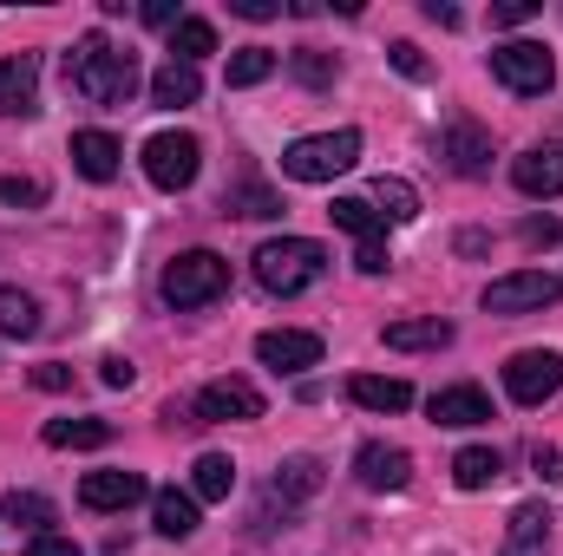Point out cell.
<instances>
[{"mask_svg": "<svg viewBox=\"0 0 563 556\" xmlns=\"http://www.w3.org/2000/svg\"><path fill=\"white\" fill-rule=\"evenodd\" d=\"M66 79H73V92L92 99V105H125V99L139 92V59H132V46H112L106 33H86V40H73V53H66Z\"/></svg>", "mask_w": 563, "mask_h": 556, "instance_id": "obj_1", "label": "cell"}, {"mask_svg": "<svg viewBox=\"0 0 563 556\" xmlns=\"http://www.w3.org/2000/svg\"><path fill=\"white\" fill-rule=\"evenodd\" d=\"M321 276H328V249L314 236H276V243L256 249V281L269 294H301V288H314Z\"/></svg>", "mask_w": 563, "mask_h": 556, "instance_id": "obj_2", "label": "cell"}, {"mask_svg": "<svg viewBox=\"0 0 563 556\" xmlns=\"http://www.w3.org/2000/svg\"><path fill=\"white\" fill-rule=\"evenodd\" d=\"M354 164H361V132H314L282 151V177H295V184H334Z\"/></svg>", "mask_w": 563, "mask_h": 556, "instance_id": "obj_3", "label": "cell"}, {"mask_svg": "<svg viewBox=\"0 0 563 556\" xmlns=\"http://www.w3.org/2000/svg\"><path fill=\"white\" fill-rule=\"evenodd\" d=\"M223 288H230V263H223L217 249H184V256L164 263V276H157V294H164L170 308H210Z\"/></svg>", "mask_w": 563, "mask_h": 556, "instance_id": "obj_4", "label": "cell"}, {"mask_svg": "<svg viewBox=\"0 0 563 556\" xmlns=\"http://www.w3.org/2000/svg\"><path fill=\"white\" fill-rule=\"evenodd\" d=\"M492 79H498L505 92H518V99H544V92L558 86V59H551V46H538V40H511V46L492 53Z\"/></svg>", "mask_w": 563, "mask_h": 556, "instance_id": "obj_5", "label": "cell"}, {"mask_svg": "<svg viewBox=\"0 0 563 556\" xmlns=\"http://www.w3.org/2000/svg\"><path fill=\"white\" fill-rule=\"evenodd\" d=\"M197 170H203V144L190 138V132H157V138H144V177L157 184V190H190L197 184Z\"/></svg>", "mask_w": 563, "mask_h": 556, "instance_id": "obj_6", "label": "cell"}, {"mask_svg": "<svg viewBox=\"0 0 563 556\" xmlns=\"http://www.w3.org/2000/svg\"><path fill=\"white\" fill-rule=\"evenodd\" d=\"M505 393H511L518 407H544V400H558L563 393V354H551V347H525V354H511V360H505Z\"/></svg>", "mask_w": 563, "mask_h": 556, "instance_id": "obj_7", "label": "cell"}, {"mask_svg": "<svg viewBox=\"0 0 563 556\" xmlns=\"http://www.w3.org/2000/svg\"><path fill=\"white\" fill-rule=\"evenodd\" d=\"M563 301V276L551 269H518V276H498L485 288V314H538V308H558Z\"/></svg>", "mask_w": 563, "mask_h": 556, "instance_id": "obj_8", "label": "cell"}, {"mask_svg": "<svg viewBox=\"0 0 563 556\" xmlns=\"http://www.w3.org/2000/svg\"><path fill=\"white\" fill-rule=\"evenodd\" d=\"M197 419H210V425H236V419H263V393H256V380H236V374H223V380H210V387L197 393Z\"/></svg>", "mask_w": 563, "mask_h": 556, "instance_id": "obj_9", "label": "cell"}, {"mask_svg": "<svg viewBox=\"0 0 563 556\" xmlns=\"http://www.w3.org/2000/svg\"><path fill=\"white\" fill-rule=\"evenodd\" d=\"M256 360L276 367V374H308V367H321V334H308V327H269L256 341Z\"/></svg>", "mask_w": 563, "mask_h": 556, "instance_id": "obj_10", "label": "cell"}, {"mask_svg": "<svg viewBox=\"0 0 563 556\" xmlns=\"http://www.w3.org/2000/svg\"><path fill=\"white\" fill-rule=\"evenodd\" d=\"M354 478H361L367 491H407L413 458H407L400 445H387V438H367V445L354 452Z\"/></svg>", "mask_w": 563, "mask_h": 556, "instance_id": "obj_11", "label": "cell"}, {"mask_svg": "<svg viewBox=\"0 0 563 556\" xmlns=\"http://www.w3.org/2000/svg\"><path fill=\"white\" fill-rule=\"evenodd\" d=\"M511 184L525 197H563V138L531 144L525 157H511Z\"/></svg>", "mask_w": 563, "mask_h": 556, "instance_id": "obj_12", "label": "cell"}, {"mask_svg": "<svg viewBox=\"0 0 563 556\" xmlns=\"http://www.w3.org/2000/svg\"><path fill=\"white\" fill-rule=\"evenodd\" d=\"M139 498H151V485L139 471H86V485H79L86 511H132Z\"/></svg>", "mask_w": 563, "mask_h": 556, "instance_id": "obj_13", "label": "cell"}, {"mask_svg": "<svg viewBox=\"0 0 563 556\" xmlns=\"http://www.w3.org/2000/svg\"><path fill=\"white\" fill-rule=\"evenodd\" d=\"M439 157H445L459 177H485V170H492V138H485L472 119H459V125L439 132Z\"/></svg>", "mask_w": 563, "mask_h": 556, "instance_id": "obj_14", "label": "cell"}, {"mask_svg": "<svg viewBox=\"0 0 563 556\" xmlns=\"http://www.w3.org/2000/svg\"><path fill=\"white\" fill-rule=\"evenodd\" d=\"M426 413H432V425L465 432V425H485V419H492V400H485V387H439V393L426 400Z\"/></svg>", "mask_w": 563, "mask_h": 556, "instance_id": "obj_15", "label": "cell"}, {"mask_svg": "<svg viewBox=\"0 0 563 556\" xmlns=\"http://www.w3.org/2000/svg\"><path fill=\"white\" fill-rule=\"evenodd\" d=\"M314 491H321V458H308V452H301V458H282L276 478H269V504H282V518H288L295 504H308Z\"/></svg>", "mask_w": 563, "mask_h": 556, "instance_id": "obj_16", "label": "cell"}, {"mask_svg": "<svg viewBox=\"0 0 563 556\" xmlns=\"http://www.w3.org/2000/svg\"><path fill=\"white\" fill-rule=\"evenodd\" d=\"M40 99V59L20 53V59H0V119H26Z\"/></svg>", "mask_w": 563, "mask_h": 556, "instance_id": "obj_17", "label": "cell"}, {"mask_svg": "<svg viewBox=\"0 0 563 556\" xmlns=\"http://www.w3.org/2000/svg\"><path fill=\"white\" fill-rule=\"evenodd\" d=\"M203 99V73L197 66H184V59H164L157 73H151V105H164V112H184V105H197Z\"/></svg>", "mask_w": 563, "mask_h": 556, "instance_id": "obj_18", "label": "cell"}, {"mask_svg": "<svg viewBox=\"0 0 563 556\" xmlns=\"http://www.w3.org/2000/svg\"><path fill=\"white\" fill-rule=\"evenodd\" d=\"M347 393H354V407H367V413H407V407H413V387L394 380V374H354Z\"/></svg>", "mask_w": 563, "mask_h": 556, "instance_id": "obj_19", "label": "cell"}, {"mask_svg": "<svg viewBox=\"0 0 563 556\" xmlns=\"http://www.w3.org/2000/svg\"><path fill=\"white\" fill-rule=\"evenodd\" d=\"M119 138L112 132H73V164H79V177H92V184H112L119 177Z\"/></svg>", "mask_w": 563, "mask_h": 556, "instance_id": "obj_20", "label": "cell"}, {"mask_svg": "<svg viewBox=\"0 0 563 556\" xmlns=\"http://www.w3.org/2000/svg\"><path fill=\"white\" fill-rule=\"evenodd\" d=\"M544 551H551V511L544 504H518L498 556H544Z\"/></svg>", "mask_w": 563, "mask_h": 556, "instance_id": "obj_21", "label": "cell"}, {"mask_svg": "<svg viewBox=\"0 0 563 556\" xmlns=\"http://www.w3.org/2000/svg\"><path fill=\"white\" fill-rule=\"evenodd\" d=\"M387 347H394V354H439V347H452V321H439V314H426V321H394V327H387Z\"/></svg>", "mask_w": 563, "mask_h": 556, "instance_id": "obj_22", "label": "cell"}, {"mask_svg": "<svg viewBox=\"0 0 563 556\" xmlns=\"http://www.w3.org/2000/svg\"><path fill=\"white\" fill-rule=\"evenodd\" d=\"M230 491H236V465H230L223 452H203V458L190 465V498H197V504H223Z\"/></svg>", "mask_w": 563, "mask_h": 556, "instance_id": "obj_23", "label": "cell"}, {"mask_svg": "<svg viewBox=\"0 0 563 556\" xmlns=\"http://www.w3.org/2000/svg\"><path fill=\"white\" fill-rule=\"evenodd\" d=\"M151 524H157V537L184 544V537L197 531V498H190V491H157V498H151Z\"/></svg>", "mask_w": 563, "mask_h": 556, "instance_id": "obj_24", "label": "cell"}, {"mask_svg": "<svg viewBox=\"0 0 563 556\" xmlns=\"http://www.w3.org/2000/svg\"><path fill=\"white\" fill-rule=\"evenodd\" d=\"M328 216H334V230H347L354 243H380V236H387V216H380L367 197H334Z\"/></svg>", "mask_w": 563, "mask_h": 556, "instance_id": "obj_25", "label": "cell"}, {"mask_svg": "<svg viewBox=\"0 0 563 556\" xmlns=\"http://www.w3.org/2000/svg\"><path fill=\"white\" fill-rule=\"evenodd\" d=\"M46 445H59V452H99V445H112V425L106 419H46Z\"/></svg>", "mask_w": 563, "mask_h": 556, "instance_id": "obj_26", "label": "cell"}, {"mask_svg": "<svg viewBox=\"0 0 563 556\" xmlns=\"http://www.w3.org/2000/svg\"><path fill=\"white\" fill-rule=\"evenodd\" d=\"M505 478V458L492 452V445H465L459 458H452V485L459 491H485V485H498Z\"/></svg>", "mask_w": 563, "mask_h": 556, "instance_id": "obj_27", "label": "cell"}, {"mask_svg": "<svg viewBox=\"0 0 563 556\" xmlns=\"http://www.w3.org/2000/svg\"><path fill=\"white\" fill-rule=\"evenodd\" d=\"M0 518H7L13 531H33V537H46V524H53L59 511H53V498H40V491H7Z\"/></svg>", "mask_w": 563, "mask_h": 556, "instance_id": "obj_28", "label": "cell"}, {"mask_svg": "<svg viewBox=\"0 0 563 556\" xmlns=\"http://www.w3.org/2000/svg\"><path fill=\"white\" fill-rule=\"evenodd\" d=\"M203 53H217V26H210V20H197V13H184V20L170 26V59L197 66Z\"/></svg>", "mask_w": 563, "mask_h": 556, "instance_id": "obj_29", "label": "cell"}, {"mask_svg": "<svg viewBox=\"0 0 563 556\" xmlns=\"http://www.w3.org/2000/svg\"><path fill=\"white\" fill-rule=\"evenodd\" d=\"M367 203H380L387 223H413V216H420V190H413L407 177H374V197H367Z\"/></svg>", "mask_w": 563, "mask_h": 556, "instance_id": "obj_30", "label": "cell"}, {"mask_svg": "<svg viewBox=\"0 0 563 556\" xmlns=\"http://www.w3.org/2000/svg\"><path fill=\"white\" fill-rule=\"evenodd\" d=\"M0 334H13V341L40 334V301L26 288H0Z\"/></svg>", "mask_w": 563, "mask_h": 556, "instance_id": "obj_31", "label": "cell"}, {"mask_svg": "<svg viewBox=\"0 0 563 556\" xmlns=\"http://www.w3.org/2000/svg\"><path fill=\"white\" fill-rule=\"evenodd\" d=\"M288 73H295L308 92H328L341 66H334V53H321V46H295V53H288Z\"/></svg>", "mask_w": 563, "mask_h": 556, "instance_id": "obj_32", "label": "cell"}, {"mask_svg": "<svg viewBox=\"0 0 563 556\" xmlns=\"http://www.w3.org/2000/svg\"><path fill=\"white\" fill-rule=\"evenodd\" d=\"M223 210H236V216H282V197L269 184H230L223 190Z\"/></svg>", "mask_w": 563, "mask_h": 556, "instance_id": "obj_33", "label": "cell"}, {"mask_svg": "<svg viewBox=\"0 0 563 556\" xmlns=\"http://www.w3.org/2000/svg\"><path fill=\"white\" fill-rule=\"evenodd\" d=\"M276 73V53L269 46H243L236 59H230V86H263Z\"/></svg>", "mask_w": 563, "mask_h": 556, "instance_id": "obj_34", "label": "cell"}, {"mask_svg": "<svg viewBox=\"0 0 563 556\" xmlns=\"http://www.w3.org/2000/svg\"><path fill=\"white\" fill-rule=\"evenodd\" d=\"M0 203L33 210V203H46V184H40V177H0Z\"/></svg>", "mask_w": 563, "mask_h": 556, "instance_id": "obj_35", "label": "cell"}, {"mask_svg": "<svg viewBox=\"0 0 563 556\" xmlns=\"http://www.w3.org/2000/svg\"><path fill=\"white\" fill-rule=\"evenodd\" d=\"M354 269H361V276H387V269H394L387 243H361V249H354Z\"/></svg>", "mask_w": 563, "mask_h": 556, "instance_id": "obj_36", "label": "cell"}, {"mask_svg": "<svg viewBox=\"0 0 563 556\" xmlns=\"http://www.w3.org/2000/svg\"><path fill=\"white\" fill-rule=\"evenodd\" d=\"M99 380H106V387L119 393V387H132V380H139V367H132L125 354H106V360H99Z\"/></svg>", "mask_w": 563, "mask_h": 556, "instance_id": "obj_37", "label": "cell"}, {"mask_svg": "<svg viewBox=\"0 0 563 556\" xmlns=\"http://www.w3.org/2000/svg\"><path fill=\"white\" fill-rule=\"evenodd\" d=\"M531 471H538L544 485H558V478H563V452H558V445H531Z\"/></svg>", "mask_w": 563, "mask_h": 556, "instance_id": "obj_38", "label": "cell"}, {"mask_svg": "<svg viewBox=\"0 0 563 556\" xmlns=\"http://www.w3.org/2000/svg\"><path fill=\"white\" fill-rule=\"evenodd\" d=\"M33 387H40V393H66V387H73V367L46 360V367H33Z\"/></svg>", "mask_w": 563, "mask_h": 556, "instance_id": "obj_39", "label": "cell"}, {"mask_svg": "<svg viewBox=\"0 0 563 556\" xmlns=\"http://www.w3.org/2000/svg\"><path fill=\"white\" fill-rule=\"evenodd\" d=\"M139 20H144V26H164V33H170V26H177L184 13H177V0H144Z\"/></svg>", "mask_w": 563, "mask_h": 556, "instance_id": "obj_40", "label": "cell"}, {"mask_svg": "<svg viewBox=\"0 0 563 556\" xmlns=\"http://www.w3.org/2000/svg\"><path fill=\"white\" fill-rule=\"evenodd\" d=\"M387 59H394V66H400L407 79H426V59H420V46H413V40H400V46H387Z\"/></svg>", "mask_w": 563, "mask_h": 556, "instance_id": "obj_41", "label": "cell"}, {"mask_svg": "<svg viewBox=\"0 0 563 556\" xmlns=\"http://www.w3.org/2000/svg\"><path fill=\"white\" fill-rule=\"evenodd\" d=\"M525 243H531V249H544V243H563V223H558V216H531V223H525Z\"/></svg>", "mask_w": 563, "mask_h": 556, "instance_id": "obj_42", "label": "cell"}, {"mask_svg": "<svg viewBox=\"0 0 563 556\" xmlns=\"http://www.w3.org/2000/svg\"><path fill=\"white\" fill-rule=\"evenodd\" d=\"M531 13H538V0H498V7H492V20H498V26H525Z\"/></svg>", "mask_w": 563, "mask_h": 556, "instance_id": "obj_43", "label": "cell"}, {"mask_svg": "<svg viewBox=\"0 0 563 556\" xmlns=\"http://www.w3.org/2000/svg\"><path fill=\"white\" fill-rule=\"evenodd\" d=\"M26 556H86V551H79L73 537H53V531H46V537H33V544H26Z\"/></svg>", "mask_w": 563, "mask_h": 556, "instance_id": "obj_44", "label": "cell"}, {"mask_svg": "<svg viewBox=\"0 0 563 556\" xmlns=\"http://www.w3.org/2000/svg\"><path fill=\"white\" fill-rule=\"evenodd\" d=\"M230 13H243V20H276L282 0H230Z\"/></svg>", "mask_w": 563, "mask_h": 556, "instance_id": "obj_45", "label": "cell"}, {"mask_svg": "<svg viewBox=\"0 0 563 556\" xmlns=\"http://www.w3.org/2000/svg\"><path fill=\"white\" fill-rule=\"evenodd\" d=\"M426 20H432V26H459L465 13H459V7H445V0H426Z\"/></svg>", "mask_w": 563, "mask_h": 556, "instance_id": "obj_46", "label": "cell"}]
</instances>
